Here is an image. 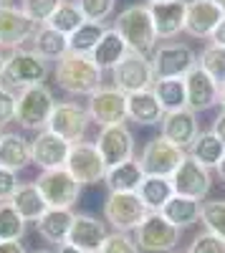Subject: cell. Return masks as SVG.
Returning a JSON list of instances; mask_svg holds the SVG:
<instances>
[{"label": "cell", "mask_w": 225, "mask_h": 253, "mask_svg": "<svg viewBox=\"0 0 225 253\" xmlns=\"http://www.w3.org/2000/svg\"><path fill=\"white\" fill-rule=\"evenodd\" d=\"M53 76L61 89L76 96H91L101 89V69L91 61V56L66 53L61 61H56Z\"/></svg>", "instance_id": "1"}, {"label": "cell", "mask_w": 225, "mask_h": 253, "mask_svg": "<svg viewBox=\"0 0 225 253\" xmlns=\"http://www.w3.org/2000/svg\"><path fill=\"white\" fill-rule=\"evenodd\" d=\"M114 31L127 41L129 51L134 53H150L157 48V28H154V20H152V13H150V5H129L124 8L116 20H114Z\"/></svg>", "instance_id": "2"}, {"label": "cell", "mask_w": 225, "mask_h": 253, "mask_svg": "<svg viewBox=\"0 0 225 253\" xmlns=\"http://www.w3.org/2000/svg\"><path fill=\"white\" fill-rule=\"evenodd\" d=\"M48 76V61L40 58L33 48H18L5 58L3 86L8 89H31L40 86Z\"/></svg>", "instance_id": "3"}, {"label": "cell", "mask_w": 225, "mask_h": 253, "mask_svg": "<svg viewBox=\"0 0 225 253\" xmlns=\"http://www.w3.org/2000/svg\"><path fill=\"white\" fill-rule=\"evenodd\" d=\"M56 109V101L48 86H31L18 94V104H15V122L23 129H33V132H43L48 129V119Z\"/></svg>", "instance_id": "4"}, {"label": "cell", "mask_w": 225, "mask_h": 253, "mask_svg": "<svg viewBox=\"0 0 225 253\" xmlns=\"http://www.w3.org/2000/svg\"><path fill=\"white\" fill-rule=\"evenodd\" d=\"M154 69H152V58L145 53H134L129 51L121 58L116 66L112 69V84L114 89L121 94H139V91H150L154 86Z\"/></svg>", "instance_id": "5"}, {"label": "cell", "mask_w": 225, "mask_h": 253, "mask_svg": "<svg viewBox=\"0 0 225 253\" xmlns=\"http://www.w3.org/2000/svg\"><path fill=\"white\" fill-rule=\"evenodd\" d=\"M147 215H150V210L145 208V203H142V198L137 193H109V198L104 203V218L119 233L137 230L145 223Z\"/></svg>", "instance_id": "6"}, {"label": "cell", "mask_w": 225, "mask_h": 253, "mask_svg": "<svg viewBox=\"0 0 225 253\" xmlns=\"http://www.w3.org/2000/svg\"><path fill=\"white\" fill-rule=\"evenodd\" d=\"M188 152L175 147L172 142H167L165 137H154L145 144V150L139 155V165L145 175H152V177H172L177 172V167L185 162Z\"/></svg>", "instance_id": "7"}, {"label": "cell", "mask_w": 225, "mask_h": 253, "mask_svg": "<svg viewBox=\"0 0 225 253\" xmlns=\"http://www.w3.org/2000/svg\"><path fill=\"white\" fill-rule=\"evenodd\" d=\"M134 241L142 251L150 253H167L175 251L180 243V228L172 225L162 213H150L137 230H134Z\"/></svg>", "instance_id": "8"}, {"label": "cell", "mask_w": 225, "mask_h": 253, "mask_svg": "<svg viewBox=\"0 0 225 253\" xmlns=\"http://www.w3.org/2000/svg\"><path fill=\"white\" fill-rule=\"evenodd\" d=\"M197 66V53L188 43H162L154 48V79H185Z\"/></svg>", "instance_id": "9"}, {"label": "cell", "mask_w": 225, "mask_h": 253, "mask_svg": "<svg viewBox=\"0 0 225 253\" xmlns=\"http://www.w3.org/2000/svg\"><path fill=\"white\" fill-rule=\"evenodd\" d=\"M66 170L81 182V185H96L107 177V162L101 157L96 142H76L71 144Z\"/></svg>", "instance_id": "10"}, {"label": "cell", "mask_w": 225, "mask_h": 253, "mask_svg": "<svg viewBox=\"0 0 225 253\" xmlns=\"http://www.w3.org/2000/svg\"><path fill=\"white\" fill-rule=\"evenodd\" d=\"M36 185H38L40 193H43L48 208H74V203L81 195V182L66 170V167L40 172Z\"/></svg>", "instance_id": "11"}, {"label": "cell", "mask_w": 225, "mask_h": 253, "mask_svg": "<svg viewBox=\"0 0 225 253\" xmlns=\"http://www.w3.org/2000/svg\"><path fill=\"white\" fill-rule=\"evenodd\" d=\"M91 122H96L101 129L114 124H124L129 119L127 114V94H121L114 86H101L96 94L89 96V107H86Z\"/></svg>", "instance_id": "12"}, {"label": "cell", "mask_w": 225, "mask_h": 253, "mask_svg": "<svg viewBox=\"0 0 225 253\" xmlns=\"http://www.w3.org/2000/svg\"><path fill=\"white\" fill-rule=\"evenodd\" d=\"M89 122H91V117L84 107H78L74 101H58L51 119H48V132L76 144L84 139V134L89 129Z\"/></svg>", "instance_id": "13"}, {"label": "cell", "mask_w": 225, "mask_h": 253, "mask_svg": "<svg viewBox=\"0 0 225 253\" xmlns=\"http://www.w3.org/2000/svg\"><path fill=\"white\" fill-rule=\"evenodd\" d=\"M96 147L107 167H116L121 162L134 160V134L127 129V124L104 126L96 137Z\"/></svg>", "instance_id": "14"}, {"label": "cell", "mask_w": 225, "mask_h": 253, "mask_svg": "<svg viewBox=\"0 0 225 253\" xmlns=\"http://www.w3.org/2000/svg\"><path fill=\"white\" fill-rule=\"evenodd\" d=\"M69 152H71V142H66L64 137H58V134H53V132H48V129L38 132L36 139L31 142L33 165H38L43 172L66 167Z\"/></svg>", "instance_id": "15"}, {"label": "cell", "mask_w": 225, "mask_h": 253, "mask_svg": "<svg viewBox=\"0 0 225 253\" xmlns=\"http://www.w3.org/2000/svg\"><path fill=\"white\" fill-rule=\"evenodd\" d=\"M38 26L33 20L13 5H0V46L3 48H23L26 41H33Z\"/></svg>", "instance_id": "16"}, {"label": "cell", "mask_w": 225, "mask_h": 253, "mask_svg": "<svg viewBox=\"0 0 225 253\" xmlns=\"http://www.w3.org/2000/svg\"><path fill=\"white\" fill-rule=\"evenodd\" d=\"M170 180H172V187H175V195L192 198V200H202L213 187L208 167H202L192 157H185V162L177 167V172Z\"/></svg>", "instance_id": "17"}, {"label": "cell", "mask_w": 225, "mask_h": 253, "mask_svg": "<svg viewBox=\"0 0 225 253\" xmlns=\"http://www.w3.org/2000/svg\"><path fill=\"white\" fill-rule=\"evenodd\" d=\"M223 18L225 13L215 0H190L185 15V33H190L192 38H213Z\"/></svg>", "instance_id": "18"}, {"label": "cell", "mask_w": 225, "mask_h": 253, "mask_svg": "<svg viewBox=\"0 0 225 253\" xmlns=\"http://www.w3.org/2000/svg\"><path fill=\"white\" fill-rule=\"evenodd\" d=\"M159 129H162V137H165L167 142H172L175 147H180V150H185V152L190 150L192 142L200 134L197 117L190 109H180V112L165 114V119H162V124H159Z\"/></svg>", "instance_id": "19"}, {"label": "cell", "mask_w": 225, "mask_h": 253, "mask_svg": "<svg viewBox=\"0 0 225 253\" xmlns=\"http://www.w3.org/2000/svg\"><path fill=\"white\" fill-rule=\"evenodd\" d=\"M185 86H188V109L195 114L208 112L215 104H220V86L200 66H195L185 76Z\"/></svg>", "instance_id": "20"}, {"label": "cell", "mask_w": 225, "mask_h": 253, "mask_svg": "<svg viewBox=\"0 0 225 253\" xmlns=\"http://www.w3.org/2000/svg\"><path fill=\"white\" fill-rule=\"evenodd\" d=\"M107 228L104 223H99L94 215H84L78 213L71 223V230H69V238L66 243L81 248V251H89V253H99V248L104 246L107 241Z\"/></svg>", "instance_id": "21"}, {"label": "cell", "mask_w": 225, "mask_h": 253, "mask_svg": "<svg viewBox=\"0 0 225 253\" xmlns=\"http://www.w3.org/2000/svg\"><path fill=\"white\" fill-rule=\"evenodd\" d=\"M150 13H152L159 38H175L180 31H185V15H188L185 0H170V3L150 5Z\"/></svg>", "instance_id": "22"}, {"label": "cell", "mask_w": 225, "mask_h": 253, "mask_svg": "<svg viewBox=\"0 0 225 253\" xmlns=\"http://www.w3.org/2000/svg\"><path fill=\"white\" fill-rule=\"evenodd\" d=\"M74 218H76V213L71 208H48L43 213V218L36 223L38 236L46 238L48 243H61V246H64L66 238H69V230H71Z\"/></svg>", "instance_id": "23"}, {"label": "cell", "mask_w": 225, "mask_h": 253, "mask_svg": "<svg viewBox=\"0 0 225 253\" xmlns=\"http://www.w3.org/2000/svg\"><path fill=\"white\" fill-rule=\"evenodd\" d=\"M127 114L132 122H137L142 126H154V124H162V119H165V109H162V104L157 101L152 89L129 94L127 96Z\"/></svg>", "instance_id": "24"}, {"label": "cell", "mask_w": 225, "mask_h": 253, "mask_svg": "<svg viewBox=\"0 0 225 253\" xmlns=\"http://www.w3.org/2000/svg\"><path fill=\"white\" fill-rule=\"evenodd\" d=\"M33 162L31 142L18 132H5L0 137V167H8L13 172H20Z\"/></svg>", "instance_id": "25"}, {"label": "cell", "mask_w": 225, "mask_h": 253, "mask_svg": "<svg viewBox=\"0 0 225 253\" xmlns=\"http://www.w3.org/2000/svg\"><path fill=\"white\" fill-rule=\"evenodd\" d=\"M145 177L147 175L142 170L139 160H129V162H121L116 167H109L104 182L109 187V193H139Z\"/></svg>", "instance_id": "26"}, {"label": "cell", "mask_w": 225, "mask_h": 253, "mask_svg": "<svg viewBox=\"0 0 225 253\" xmlns=\"http://www.w3.org/2000/svg\"><path fill=\"white\" fill-rule=\"evenodd\" d=\"M10 203L26 223H38L40 218H43V213L48 210V203H46L43 193L38 190L36 182H20L18 193L13 195Z\"/></svg>", "instance_id": "27"}, {"label": "cell", "mask_w": 225, "mask_h": 253, "mask_svg": "<svg viewBox=\"0 0 225 253\" xmlns=\"http://www.w3.org/2000/svg\"><path fill=\"white\" fill-rule=\"evenodd\" d=\"M129 53V46H127V41L121 38L114 28H109L107 33H104V38L99 41V46L94 48V53H91V61L96 63V66L104 71V69H114L116 63L121 61Z\"/></svg>", "instance_id": "28"}, {"label": "cell", "mask_w": 225, "mask_h": 253, "mask_svg": "<svg viewBox=\"0 0 225 253\" xmlns=\"http://www.w3.org/2000/svg\"><path fill=\"white\" fill-rule=\"evenodd\" d=\"M137 195L142 198V203H145V208L150 210V213H162V208L175 198V187H172L170 177H152V175H147Z\"/></svg>", "instance_id": "29"}, {"label": "cell", "mask_w": 225, "mask_h": 253, "mask_svg": "<svg viewBox=\"0 0 225 253\" xmlns=\"http://www.w3.org/2000/svg\"><path fill=\"white\" fill-rule=\"evenodd\" d=\"M33 51L46 61H61L69 51V36L53 31L51 26H38L33 36Z\"/></svg>", "instance_id": "30"}, {"label": "cell", "mask_w": 225, "mask_h": 253, "mask_svg": "<svg viewBox=\"0 0 225 253\" xmlns=\"http://www.w3.org/2000/svg\"><path fill=\"white\" fill-rule=\"evenodd\" d=\"M152 91H154L157 101L162 104L165 114L188 109V86H185V79H157Z\"/></svg>", "instance_id": "31"}, {"label": "cell", "mask_w": 225, "mask_h": 253, "mask_svg": "<svg viewBox=\"0 0 225 253\" xmlns=\"http://www.w3.org/2000/svg\"><path fill=\"white\" fill-rule=\"evenodd\" d=\"M200 213H202V203L192 200V198H182V195H175L165 208H162V215H165L172 225H177L180 230L188 228V225H195L200 220Z\"/></svg>", "instance_id": "32"}, {"label": "cell", "mask_w": 225, "mask_h": 253, "mask_svg": "<svg viewBox=\"0 0 225 253\" xmlns=\"http://www.w3.org/2000/svg\"><path fill=\"white\" fill-rule=\"evenodd\" d=\"M225 155V144L213 134V132H200L197 139L192 142V147L188 150V157H192L195 162H200L202 167H218L220 160Z\"/></svg>", "instance_id": "33"}, {"label": "cell", "mask_w": 225, "mask_h": 253, "mask_svg": "<svg viewBox=\"0 0 225 253\" xmlns=\"http://www.w3.org/2000/svg\"><path fill=\"white\" fill-rule=\"evenodd\" d=\"M107 31H109L107 23H94V20H86L78 31H74L69 36V51L71 53H81V56H91Z\"/></svg>", "instance_id": "34"}, {"label": "cell", "mask_w": 225, "mask_h": 253, "mask_svg": "<svg viewBox=\"0 0 225 253\" xmlns=\"http://www.w3.org/2000/svg\"><path fill=\"white\" fill-rule=\"evenodd\" d=\"M197 66L205 71L218 86H225V48L208 43L197 56Z\"/></svg>", "instance_id": "35"}, {"label": "cell", "mask_w": 225, "mask_h": 253, "mask_svg": "<svg viewBox=\"0 0 225 253\" xmlns=\"http://www.w3.org/2000/svg\"><path fill=\"white\" fill-rule=\"evenodd\" d=\"M84 23H86V18H84V13L78 10V5L76 3H66V0H64V5L53 13V18L48 20V26L53 31H58V33H64V36H71Z\"/></svg>", "instance_id": "36"}, {"label": "cell", "mask_w": 225, "mask_h": 253, "mask_svg": "<svg viewBox=\"0 0 225 253\" xmlns=\"http://www.w3.org/2000/svg\"><path fill=\"white\" fill-rule=\"evenodd\" d=\"M26 233V220L13 208V203H0V241H20Z\"/></svg>", "instance_id": "37"}, {"label": "cell", "mask_w": 225, "mask_h": 253, "mask_svg": "<svg viewBox=\"0 0 225 253\" xmlns=\"http://www.w3.org/2000/svg\"><path fill=\"white\" fill-rule=\"evenodd\" d=\"M200 223L205 225V230L220 236L225 241V200H205L202 203Z\"/></svg>", "instance_id": "38"}, {"label": "cell", "mask_w": 225, "mask_h": 253, "mask_svg": "<svg viewBox=\"0 0 225 253\" xmlns=\"http://www.w3.org/2000/svg\"><path fill=\"white\" fill-rule=\"evenodd\" d=\"M64 5V0H23L20 10H23L36 26H48V20L53 18V13Z\"/></svg>", "instance_id": "39"}, {"label": "cell", "mask_w": 225, "mask_h": 253, "mask_svg": "<svg viewBox=\"0 0 225 253\" xmlns=\"http://www.w3.org/2000/svg\"><path fill=\"white\" fill-rule=\"evenodd\" d=\"M76 5L84 13V18L94 23H104L114 13V0H76Z\"/></svg>", "instance_id": "40"}, {"label": "cell", "mask_w": 225, "mask_h": 253, "mask_svg": "<svg viewBox=\"0 0 225 253\" xmlns=\"http://www.w3.org/2000/svg\"><path fill=\"white\" fill-rule=\"evenodd\" d=\"M99 253H139V246H137V241L129 233H119V230H114V233L107 236L104 246L99 248Z\"/></svg>", "instance_id": "41"}, {"label": "cell", "mask_w": 225, "mask_h": 253, "mask_svg": "<svg viewBox=\"0 0 225 253\" xmlns=\"http://www.w3.org/2000/svg\"><path fill=\"white\" fill-rule=\"evenodd\" d=\"M188 253H225V241L210 230H202L197 233L190 243V251Z\"/></svg>", "instance_id": "42"}, {"label": "cell", "mask_w": 225, "mask_h": 253, "mask_svg": "<svg viewBox=\"0 0 225 253\" xmlns=\"http://www.w3.org/2000/svg\"><path fill=\"white\" fill-rule=\"evenodd\" d=\"M15 104H18V96L13 94V89L0 84V126L15 119Z\"/></svg>", "instance_id": "43"}, {"label": "cell", "mask_w": 225, "mask_h": 253, "mask_svg": "<svg viewBox=\"0 0 225 253\" xmlns=\"http://www.w3.org/2000/svg\"><path fill=\"white\" fill-rule=\"evenodd\" d=\"M18 172L8 170V167H0V203H8L13 200V195L18 193Z\"/></svg>", "instance_id": "44"}, {"label": "cell", "mask_w": 225, "mask_h": 253, "mask_svg": "<svg viewBox=\"0 0 225 253\" xmlns=\"http://www.w3.org/2000/svg\"><path fill=\"white\" fill-rule=\"evenodd\" d=\"M223 144H225V112H220L218 117H215V122H213V129H210Z\"/></svg>", "instance_id": "45"}, {"label": "cell", "mask_w": 225, "mask_h": 253, "mask_svg": "<svg viewBox=\"0 0 225 253\" xmlns=\"http://www.w3.org/2000/svg\"><path fill=\"white\" fill-rule=\"evenodd\" d=\"M0 253H26L20 241H0Z\"/></svg>", "instance_id": "46"}, {"label": "cell", "mask_w": 225, "mask_h": 253, "mask_svg": "<svg viewBox=\"0 0 225 253\" xmlns=\"http://www.w3.org/2000/svg\"><path fill=\"white\" fill-rule=\"evenodd\" d=\"M210 43H215V46H223V48H225V18H223V23L218 26V31L213 33Z\"/></svg>", "instance_id": "47"}, {"label": "cell", "mask_w": 225, "mask_h": 253, "mask_svg": "<svg viewBox=\"0 0 225 253\" xmlns=\"http://www.w3.org/2000/svg\"><path fill=\"white\" fill-rule=\"evenodd\" d=\"M58 253H89V251H81V248H76L71 243H64V246H58Z\"/></svg>", "instance_id": "48"}, {"label": "cell", "mask_w": 225, "mask_h": 253, "mask_svg": "<svg viewBox=\"0 0 225 253\" xmlns=\"http://www.w3.org/2000/svg\"><path fill=\"white\" fill-rule=\"evenodd\" d=\"M215 170H218V175H220V180L225 182V155H223V160H220V165L215 167Z\"/></svg>", "instance_id": "49"}, {"label": "cell", "mask_w": 225, "mask_h": 253, "mask_svg": "<svg viewBox=\"0 0 225 253\" xmlns=\"http://www.w3.org/2000/svg\"><path fill=\"white\" fill-rule=\"evenodd\" d=\"M220 109L225 112V86H220Z\"/></svg>", "instance_id": "50"}, {"label": "cell", "mask_w": 225, "mask_h": 253, "mask_svg": "<svg viewBox=\"0 0 225 253\" xmlns=\"http://www.w3.org/2000/svg\"><path fill=\"white\" fill-rule=\"evenodd\" d=\"M3 71H5V56H0V81H3Z\"/></svg>", "instance_id": "51"}, {"label": "cell", "mask_w": 225, "mask_h": 253, "mask_svg": "<svg viewBox=\"0 0 225 253\" xmlns=\"http://www.w3.org/2000/svg\"><path fill=\"white\" fill-rule=\"evenodd\" d=\"M159 3H170V0H145V5H159Z\"/></svg>", "instance_id": "52"}, {"label": "cell", "mask_w": 225, "mask_h": 253, "mask_svg": "<svg viewBox=\"0 0 225 253\" xmlns=\"http://www.w3.org/2000/svg\"><path fill=\"white\" fill-rule=\"evenodd\" d=\"M215 3H218V5H220V10L225 13V0H215Z\"/></svg>", "instance_id": "53"}, {"label": "cell", "mask_w": 225, "mask_h": 253, "mask_svg": "<svg viewBox=\"0 0 225 253\" xmlns=\"http://www.w3.org/2000/svg\"><path fill=\"white\" fill-rule=\"evenodd\" d=\"M33 253H51V251H33Z\"/></svg>", "instance_id": "54"}, {"label": "cell", "mask_w": 225, "mask_h": 253, "mask_svg": "<svg viewBox=\"0 0 225 253\" xmlns=\"http://www.w3.org/2000/svg\"><path fill=\"white\" fill-rule=\"evenodd\" d=\"M0 5H8V0H0Z\"/></svg>", "instance_id": "55"}, {"label": "cell", "mask_w": 225, "mask_h": 253, "mask_svg": "<svg viewBox=\"0 0 225 253\" xmlns=\"http://www.w3.org/2000/svg\"><path fill=\"white\" fill-rule=\"evenodd\" d=\"M0 137H3V132H0Z\"/></svg>", "instance_id": "56"}]
</instances>
